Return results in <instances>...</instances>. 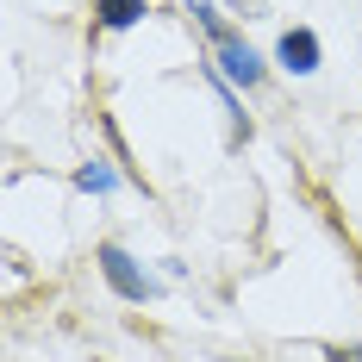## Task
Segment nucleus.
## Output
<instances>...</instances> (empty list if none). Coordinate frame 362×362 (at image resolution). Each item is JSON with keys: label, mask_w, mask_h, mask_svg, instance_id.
<instances>
[{"label": "nucleus", "mask_w": 362, "mask_h": 362, "mask_svg": "<svg viewBox=\"0 0 362 362\" xmlns=\"http://www.w3.org/2000/svg\"><path fill=\"white\" fill-rule=\"evenodd\" d=\"M218 69H225V81H238V88H256L262 81V57H256L244 37H231V44H218Z\"/></svg>", "instance_id": "3"}, {"label": "nucleus", "mask_w": 362, "mask_h": 362, "mask_svg": "<svg viewBox=\"0 0 362 362\" xmlns=\"http://www.w3.org/2000/svg\"><path fill=\"white\" fill-rule=\"evenodd\" d=\"M331 362H362V350H331Z\"/></svg>", "instance_id": "8"}, {"label": "nucleus", "mask_w": 362, "mask_h": 362, "mask_svg": "<svg viewBox=\"0 0 362 362\" xmlns=\"http://www.w3.org/2000/svg\"><path fill=\"white\" fill-rule=\"evenodd\" d=\"M281 69L288 75H313L319 69V32H306V25H293V32H281Z\"/></svg>", "instance_id": "2"}, {"label": "nucleus", "mask_w": 362, "mask_h": 362, "mask_svg": "<svg viewBox=\"0 0 362 362\" xmlns=\"http://www.w3.org/2000/svg\"><path fill=\"white\" fill-rule=\"evenodd\" d=\"M75 187H88V194H112L119 175H112L107 163H81V169H75Z\"/></svg>", "instance_id": "6"}, {"label": "nucleus", "mask_w": 362, "mask_h": 362, "mask_svg": "<svg viewBox=\"0 0 362 362\" xmlns=\"http://www.w3.org/2000/svg\"><path fill=\"white\" fill-rule=\"evenodd\" d=\"M181 6L194 13V25H200V32L213 37V50H218V44H231V37H238V25H225V19H218V6H213V0H181Z\"/></svg>", "instance_id": "4"}, {"label": "nucleus", "mask_w": 362, "mask_h": 362, "mask_svg": "<svg viewBox=\"0 0 362 362\" xmlns=\"http://www.w3.org/2000/svg\"><path fill=\"white\" fill-rule=\"evenodd\" d=\"M100 275H107V288L119 293V300H132V306L156 293V281H150V275H144L125 250H119V244H100Z\"/></svg>", "instance_id": "1"}, {"label": "nucleus", "mask_w": 362, "mask_h": 362, "mask_svg": "<svg viewBox=\"0 0 362 362\" xmlns=\"http://www.w3.org/2000/svg\"><path fill=\"white\" fill-rule=\"evenodd\" d=\"M231 13H244V19H262V13H269V0H231Z\"/></svg>", "instance_id": "7"}, {"label": "nucleus", "mask_w": 362, "mask_h": 362, "mask_svg": "<svg viewBox=\"0 0 362 362\" xmlns=\"http://www.w3.org/2000/svg\"><path fill=\"white\" fill-rule=\"evenodd\" d=\"M94 13H100L107 32H132V25L144 19V0H94Z\"/></svg>", "instance_id": "5"}]
</instances>
